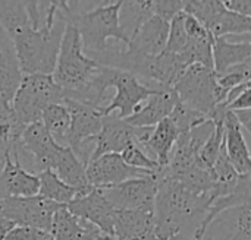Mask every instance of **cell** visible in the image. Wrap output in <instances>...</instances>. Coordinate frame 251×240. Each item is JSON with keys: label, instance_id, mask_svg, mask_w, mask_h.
<instances>
[{"label": "cell", "instance_id": "31", "mask_svg": "<svg viewBox=\"0 0 251 240\" xmlns=\"http://www.w3.org/2000/svg\"><path fill=\"white\" fill-rule=\"evenodd\" d=\"M169 119H171L172 123L175 125L178 133L188 132V131H191L194 126H197V125H200V123H203L204 120H207L206 116H203V114H200V113L191 110L190 107H187L185 104H182V103H179V101H178L176 106L174 107V110H172Z\"/></svg>", "mask_w": 251, "mask_h": 240}, {"label": "cell", "instance_id": "39", "mask_svg": "<svg viewBox=\"0 0 251 240\" xmlns=\"http://www.w3.org/2000/svg\"><path fill=\"white\" fill-rule=\"evenodd\" d=\"M251 107V91H244L240 97H237L231 104H228L225 109L229 111H237V110H247Z\"/></svg>", "mask_w": 251, "mask_h": 240}, {"label": "cell", "instance_id": "8", "mask_svg": "<svg viewBox=\"0 0 251 240\" xmlns=\"http://www.w3.org/2000/svg\"><path fill=\"white\" fill-rule=\"evenodd\" d=\"M62 205L44 199L40 195L28 198H1L0 199V218L12 221L15 226L35 227L40 230H50L54 213Z\"/></svg>", "mask_w": 251, "mask_h": 240}, {"label": "cell", "instance_id": "9", "mask_svg": "<svg viewBox=\"0 0 251 240\" xmlns=\"http://www.w3.org/2000/svg\"><path fill=\"white\" fill-rule=\"evenodd\" d=\"M157 186L159 176L154 173L143 179H131L115 186L101 188L100 191L115 210L135 211L154 208Z\"/></svg>", "mask_w": 251, "mask_h": 240}, {"label": "cell", "instance_id": "26", "mask_svg": "<svg viewBox=\"0 0 251 240\" xmlns=\"http://www.w3.org/2000/svg\"><path fill=\"white\" fill-rule=\"evenodd\" d=\"M0 25L10 41L31 26L24 1H0Z\"/></svg>", "mask_w": 251, "mask_h": 240}, {"label": "cell", "instance_id": "35", "mask_svg": "<svg viewBox=\"0 0 251 240\" xmlns=\"http://www.w3.org/2000/svg\"><path fill=\"white\" fill-rule=\"evenodd\" d=\"M153 13L160 19L171 22L176 15L184 12L185 0H151Z\"/></svg>", "mask_w": 251, "mask_h": 240}, {"label": "cell", "instance_id": "44", "mask_svg": "<svg viewBox=\"0 0 251 240\" xmlns=\"http://www.w3.org/2000/svg\"><path fill=\"white\" fill-rule=\"evenodd\" d=\"M9 132H10V126H0V142L6 141L9 138Z\"/></svg>", "mask_w": 251, "mask_h": 240}, {"label": "cell", "instance_id": "25", "mask_svg": "<svg viewBox=\"0 0 251 240\" xmlns=\"http://www.w3.org/2000/svg\"><path fill=\"white\" fill-rule=\"evenodd\" d=\"M41 123L59 147H68L71 116L62 103L49 106L43 111Z\"/></svg>", "mask_w": 251, "mask_h": 240}, {"label": "cell", "instance_id": "33", "mask_svg": "<svg viewBox=\"0 0 251 240\" xmlns=\"http://www.w3.org/2000/svg\"><path fill=\"white\" fill-rule=\"evenodd\" d=\"M251 76V60L250 62H246L243 65H238V66H234L231 69H228L226 72L221 73V75H216V82L218 85L225 89L226 92L244 82H250Z\"/></svg>", "mask_w": 251, "mask_h": 240}, {"label": "cell", "instance_id": "38", "mask_svg": "<svg viewBox=\"0 0 251 240\" xmlns=\"http://www.w3.org/2000/svg\"><path fill=\"white\" fill-rule=\"evenodd\" d=\"M226 10L234 12L237 15L251 18V1L250 0H226L224 1Z\"/></svg>", "mask_w": 251, "mask_h": 240}, {"label": "cell", "instance_id": "34", "mask_svg": "<svg viewBox=\"0 0 251 240\" xmlns=\"http://www.w3.org/2000/svg\"><path fill=\"white\" fill-rule=\"evenodd\" d=\"M121 157H122V160L129 167L141 169V170H149V172H153V173L160 172L159 164L154 160H151L137 144H131L129 147H126L121 153Z\"/></svg>", "mask_w": 251, "mask_h": 240}, {"label": "cell", "instance_id": "11", "mask_svg": "<svg viewBox=\"0 0 251 240\" xmlns=\"http://www.w3.org/2000/svg\"><path fill=\"white\" fill-rule=\"evenodd\" d=\"M151 175L154 173L129 167L122 160L121 154H104L87 164L88 183L96 189L115 186L131 179H143Z\"/></svg>", "mask_w": 251, "mask_h": 240}, {"label": "cell", "instance_id": "5", "mask_svg": "<svg viewBox=\"0 0 251 240\" xmlns=\"http://www.w3.org/2000/svg\"><path fill=\"white\" fill-rule=\"evenodd\" d=\"M178 101L191 110L212 119L216 107L222 106L226 91L216 82V73L201 65L188 66L172 87Z\"/></svg>", "mask_w": 251, "mask_h": 240}, {"label": "cell", "instance_id": "37", "mask_svg": "<svg viewBox=\"0 0 251 240\" xmlns=\"http://www.w3.org/2000/svg\"><path fill=\"white\" fill-rule=\"evenodd\" d=\"M184 28L185 32L188 35V38H197V40H203V38H210L213 37L196 18L187 15L184 12Z\"/></svg>", "mask_w": 251, "mask_h": 240}, {"label": "cell", "instance_id": "14", "mask_svg": "<svg viewBox=\"0 0 251 240\" xmlns=\"http://www.w3.org/2000/svg\"><path fill=\"white\" fill-rule=\"evenodd\" d=\"M94 144L90 161L104 154H121L131 144H137V128L128 125L115 113L103 116L101 129Z\"/></svg>", "mask_w": 251, "mask_h": 240}, {"label": "cell", "instance_id": "21", "mask_svg": "<svg viewBox=\"0 0 251 240\" xmlns=\"http://www.w3.org/2000/svg\"><path fill=\"white\" fill-rule=\"evenodd\" d=\"M213 72L221 75L228 69L251 60V41H232L226 37H218L212 45Z\"/></svg>", "mask_w": 251, "mask_h": 240}, {"label": "cell", "instance_id": "12", "mask_svg": "<svg viewBox=\"0 0 251 240\" xmlns=\"http://www.w3.org/2000/svg\"><path fill=\"white\" fill-rule=\"evenodd\" d=\"M212 120L222 122L224 125V147L228 161L238 175L250 176L251 161L247 139L234 113L224 107H216Z\"/></svg>", "mask_w": 251, "mask_h": 240}, {"label": "cell", "instance_id": "19", "mask_svg": "<svg viewBox=\"0 0 251 240\" xmlns=\"http://www.w3.org/2000/svg\"><path fill=\"white\" fill-rule=\"evenodd\" d=\"M53 172L65 185L76 192V196L88 194L93 189L87 179V166L74 154L69 147H63L60 150Z\"/></svg>", "mask_w": 251, "mask_h": 240}, {"label": "cell", "instance_id": "7", "mask_svg": "<svg viewBox=\"0 0 251 240\" xmlns=\"http://www.w3.org/2000/svg\"><path fill=\"white\" fill-rule=\"evenodd\" d=\"M107 81L109 88H115L116 92L112 101L107 106H103V116L115 113L118 117L126 119L141 106L143 101H146L156 91L143 84L132 73L115 67H109Z\"/></svg>", "mask_w": 251, "mask_h": 240}, {"label": "cell", "instance_id": "40", "mask_svg": "<svg viewBox=\"0 0 251 240\" xmlns=\"http://www.w3.org/2000/svg\"><path fill=\"white\" fill-rule=\"evenodd\" d=\"M234 116L237 117L241 129L244 131V133L250 135L251 133V110L247 109V110H237V111H232Z\"/></svg>", "mask_w": 251, "mask_h": 240}, {"label": "cell", "instance_id": "23", "mask_svg": "<svg viewBox=\"0 0 251 240\" xmlns=\"http://www.w3.org/2000/svg\"><path fill=\"white\" fill-rule=\"evenodd\" d=\"M153 13L151 0H124L119 9V25L129 40L137 29L149 19Z\"/></svg>", "mask_w": 251, "mask_h": 240}, {"label": "cell", "instance_id": "4", "mask_svg": "<svg viewBox=\"0 0 251 240\" xmlns=\"http://www.w3.org/2000/svg\"><path fill=\"white\" fill-rule=\"evenodd\" d=\"M62 89L51 75H24L12 101L15 126L10 128V133L21 135L26 126L41 122L43 111L51 104L62 103Z\"/></svg>", "mask_w": 251, "mask_h": 240}, {"label": "cell", "instance_id": "32", "mask_svg": "<svg viewBox=\"0 0 251 240\" xmlns=\"http://www.w3.org/2000/svg\"><path fill=\"white\" fill-rule=\"evenodd\" d=\"M187 43H188V35L184 28V12H181L169 22V34H168L165 51L179 54L185 48Z\"/></svg>", "mask_w": 251, "mask_h": 240}, {"label": "cell", "instance_id": "13", "mask_svg": "<svg viewBox=\"0 0 251 240\" xmlns=\"http://www.w3.org/2000/svg\"><path fill=\"white\" fill-rule=\"evenodd\" d=\"M65 207L72 216L93 224L103 233L113 236L116 210L109 204L100 189L93 188L88 194L75 196Z\"/></svg>", "mask_w": 251, "mask_h": 240}, {"label": "cell", "instance_id": "15", "mask_svg": "<svg viewBox=\"0 0 251 240\" xmlns=\"http://www.w3.org/2000/svg\"><path fill=\"white\" fill-rule=\"evenodd\" d=\"M250 204L229 208L215 217L201 240H250L251 238Z\"/></svg>", "mask_w": 251, "mask_h": 240}, {"label": "cell", "instance_id": "41", "mask_svg": "<svg viewBox=\"0 0 251 240\" xmlns=\"http://www.w3.org/2000/svg\"><path fill=\"white\" fill-rule=\"evenodd\" d=\"M9 54H15V48L9 35L0 25V56H9Z\"/></svg>", "mask_w": 251, "mask_h": 240}, {"label": "cell", "instance_id": "16", "mask_svg": "<svg viewBox=\"0 0 251 240\" xmlns=\"http://www.w3.org/2000/svg\"><path fill=\"white\" fill-rule=\"evenodd\" d=\"M176 103L178 97L174 88L160 87L146 100V104L140 106L129 117L124 120L134 128H153L171 116Z\"/></svg>", "mask_w": 251, "mask_h": 240}, {"label": "cell", "instance_id": "17", "mask_svg": "<svg viewBox=\"0 0 251 240\" xmlns=\"http://www.w3.org/2000/svg\"><path fill=\"white\" fill-rule=\"evenodd\" d=\"M40 180L37 175L28 173L21 167L18 160L12 155V142L10 151L6 157L4 167L0 173V198H28L38 195Z\"/></svg>", "mask_w": 251, "mask_h": 240}, {"label": "cell", "instance_id": "29", "mask_svg": "<svg viewBox=\"0 0 251 240\" xmlns=\"http://www.w3.org/2000/svg\"><path fill=\"white\" fill-rule=\"evenodd\" d=\"M251 32V18H246L241 15H237L234 12L225 10L215 26L210 29V34L213 38L218 37H237V35H246Z\"/></svg>", "mask_w": 251, "mask_h": 240}, {"label": "cell", "instance_id": "20", "mask_svg": "<svg viewBox=\"0 0 251 240\" xmlns=\"http://www.w3.org/2000/svg\"><path fill=\"white\" fill-rule=\"evenodd\" d=\"M176 138H178V131L175 125L172 123V120L166 117L162 122H159L156 126H153V131L149 139L140 148L151 160H154L162 170L169 163V157L176 142Z\"/></svg>", "mask_w": 251, "mask_h": 240}, {"label": "cell", "instance_id": "24", "mask_svg": "<svg viewBox=\"0 0 251 240\" xmlns=\"http://www.w3.org/2000/svg\"><path fill=\"white\" fill-rule=\"evenodd\" d=\"M22 81L16 54L0 56V107H12V101Z\"/></svg>", "mask_w": 251, "mask_h": 240}, {"label": "cell", "instance_id": "6", "mask_svg": "<svg viewBox=\"0 0 251 240\" xmlns=\"http://www.w3.org/2000/svg\"><path fill=\"white\" fill-rule=\"evenodd\" d=\"M62 104L71 116L68 147L87 166L94 151L96 138L101 129V109L69 98H63Z\"/></svg>", "mask_w": 251, "mask_h": 240}, {"label": "cell", "instance_id": "28", "mask_svg": "<svg viewBox=\"0 0 251 240\" xmlns=\"http://www.w3.org/2000/svg\"><path fill=\"white\" fill-rule=\"evenodd\" d=\"M222 0H185L184 12L196 18L209 32L225 12Z\"/></svg>", "mask_w": 251, "mask_h": 240}, {"label": "cell", "instance_id": "27", "mask_svg": "<svg viewBox=\"0 0 251 240\" xmlns=\"http://www.w3.org/2000/svg\"><path fill=\"white\" fill-rule=\"evenodd\" d=\"M38 176L40 186H38V195L43 196L47 201H51L59 205H68L75 196L76 192L65 185L53 170H46L41 172Z\"/></svg>", "mask_w": 251, "mask_h": 240}, {"label": "cell", "instance_id": "36", "mask_svg": "<svg viewBox=\"0 0 251 240\" xmlns=\"http://www.w3.org/2000/svg\"><path fill=\"white\" fill-rule=\"evenodd\" d=\"M4 240H54L51 235L46 230H40L35 227H24L15 226Z\"/></svg>", "mask_w": 251, "mask_h": 240}, {"label": "cell", "instance_id": "2", "mask_svg": "<svg viewBox=\"0 0 251 240\" xmlns=\"http://www.w3.org/2000/svg\"><path fill=\"white\" fill-rule=\"evenodd\" d=\"M101 65L90 59L82 48L78 29L66 22L60 41L53 81L62 89L63 98L84 101L88 87L100 72Z\"/></svg>", "mask_w": 251, "mask_h": 240}, {"label": "cell", "instance_id": "43", "mask_svg": "<svg viewBox=\"0 0 251 240\" xmlns=\"http://www.w3.org/2000/svg\"><path fill=\"white\" fill-rule=\"evenodd\" d=\"M15 227V224L6 218H0V240L6 239V236L9 235V232Z\"/></svg>", "mask_w": 251, "mask_h": 240}, {"label": "cell", "instance_id": "18", "mask_svg": "<svg viewBox=\"0 0 251 240\" xmlns=\"http://www.w3.org/2000/svg\"><path fill=\"white\" fill-rule=\"evenodd\" d=\"M168 34L169 22L153 15L129 38V44L126 48L144 57H156L165 51Z\"/></svg>", "mask_w": 251, "mask_h": 240}, {"label": "cell", "instance_id": "10", "mask_svg": "<svg viewBox=\"0 0 251 240\" xmlns=\"http://www.w3.org/2000/svg\"><path fill=\"white\" fill-rule=\"evenodd\" d=\"M21 147L29 157L28 173L40 175L46 170H53L56 158L63 147H59L49 135L41 122L26 126L19 136Z\"/></svg>", "mask_w": 251, "mask_h": 240}, {"label": "cell", "instance_id": "1", "mask_svg": "<svg viewBox=\"0 0 251 240\" xmlns=\"http://www.w3.org/2000/svg\"><path fill=\"white\" fill-rule=\"evenodd\" d=\"M159 186L154 198V236L157 240H196L207 214L210 198L190 192L175 179L157 172Z\"/></svg>", "mask_w": 251, "mask_h": 240}, {"label": "cell", "instance_id": "30", "mask_svg": "<svg viewBox=\"0 0 251 240\" xmlns=\"http://www.w3.org/2000/svg\"><path fill=\"white\" fill-rule=\"evenodd\" d=\"M224 145V125L222 122H215V129L199 151V160L204 167L213 172V166L221 154Z\"/></svg>", "mask_w": 251, "mask_h": 240}, {"label": "cell", "instance_id": "42", "mask_svg": "<svg viewBox=\"0 0 251 240\" xmlns=\"http://www.w3.org/2000/svg\"><path fill=\"white\" fill-rule=\"evenodd\" d=\"M85 240H118L115 236H110V235H107V233H103L101 230H99L97 227H91L90 229V232H88V235H87V238Z\"/></svg>", "mask_w": 251, "mask_h": 240}, {"label": "cell", "instance_id": "3", "mask_svg": "<svg viewBox=\"0 0 251 240\" xmlns=\"http://www.w3.org/2000/svg\"><path fill=\"white\" fill-rule=\"evenodd\" d=\"M65 26L66 21L60 12H57L53 26H44L41 29H32V26H29L12 40L22 76L53 73Z\"/></svg>", "mask_w": 251, "mask_h": 240}, {"label": "cell", "instance_id": "22", "mask_svg": "<svg viewBox=\"0 0 251 240\" xmlns=\"http://www.w3.org/2000/svg\"><path fill=\"white\" fill-rule=\"evenodd\" d=\"M93 224L72 216L62 205L53 216L49 233L54 240H85Z\"/></svg>", "mask_w": 251, "mask_h": 240}]
</instances>
